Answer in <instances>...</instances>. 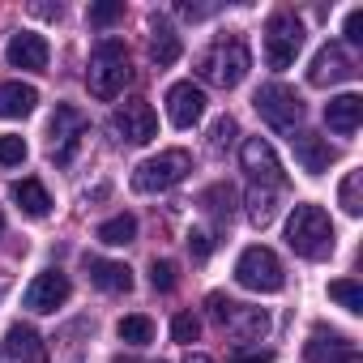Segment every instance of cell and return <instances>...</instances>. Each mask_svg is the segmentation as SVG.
<instances>
[{
  "label": "cell",
  "instance_id": "cell-12",
  "mask_svg": "<svg viewBox=\"0 0 363 363\" xmlns=\"http://www.w3.org/2000/svg\"><path fill=\"white\" fill-rule=\"evenodd\" d=\"M167 116H171L175 128H193L206 116V90L193 86V82H175L167 90Z\"/></svg>",
  "mask_w": 363,
  "mask_h": 363
},
{
  "label": "cell",
  "instance_id": "cell-33",
  "mask_svg": "<svg viewBox=\"0 0 363 363\" xmlns=\"http://www.w3.org/2000/svg\"><path fill=\"white\" fill-rule=\"evenodd\" d=\"M235 133H240V128H235V120H231V116H223V120H214V128H210V145H214V150H227V145L235 141Z\"/></svg>",
  "mask_w": 363,
  "mask_h": 363
},
{
  "label": "cell",
  "instance_id": "cell-18",
  "mask_svg": "<svg viewBox=\"0 0 363 363\" xmlns=\"http://www.w3.org/2000/svg\"><path fill=\"white\" fill-rule=\"evenodd\" d=\"M5 354L9 363H48V346L30 325H13L5 333Z\"/></svg>",
  "mask_w": 363,
  "mask_h": 363
},
{
  "label": "cell",
  "instance_id": "cell-16",
  "mask_svg": "<svg viewBox=\"0 0 363 363\" xmlns=\"http://www.w3.org/2000/svg\"><path fill=\"white\" fill-rule=\"evenodd\" d=\"M291 150H295V162H299L308 175L329 171V162L337 158V150H333L325 137H316V133H295V137H291Z\"/></svg>",
  "mask_w": 363,
  "mask_h": 363
},
{
  "label": "cell",
  "instance_id": "cell-35",
  "mask_svg": "<svg viewBox=\"0 0 363 363\" xmlns=\"http://www.w3.org/2000/svg\"><path fill=\"white\" fill-rule=\"evenodd\" d=\"M269 359H274V350H265V346H240L231 354V363H269Z\"/></svg>",
  "mask_w": 363,
  "mask_h": 363
},
{
  "label": "cell",
  "instance_id": "cell-36",
  "mask_svg": "<svg viewBox=\"0 0 363 363\" xmlns=\"http://www.w3.org/2000/svg\"><path fill=\"white\" fill-rule=\"evenodd\" d=\"M342 35H346V43H363V9H350V13H346Z\"/></svg>",
  "mask_w": 363,
  "mask_h": 363
},
{
  "label": "cell",
  "instance_id": "cell-1",
  "mask_svg": "<svg viewBox=\"0 0 363 363\" xmlns=\"http://www.w3.org/2000/svg\"><path fill=\"white\" fill-rule=\"evenodd\" d=\"M333 223H329V214L320 210V206H295V214L286 218V244H291V252L295 257H303V261H325L329 252H333Z\"/></svg>",
  "mask_w": 363,
  "mask_h": 363
},
{
  "label": "cell",
  "instance_id": "cell-34",
  "mask_svg": "<svg viewBox=\"0 0 363 363\" xmlns=\"http://www.w3.org/2000/svg\"><path fill=\"white\" fill-rule=\"evenodd\" d=\"M150 286L154 291H171L175 286V265L171 261H154L150 265Z\"/></svg>",
  "mask_w": 363,
  "mask_h": 363
},
{
  "label": "cell",
  "instance_id": "cell-26",
  "mask_svg": "<svg viewBox=\"0 0 363 363\" xmlns=\"http://www.w3.org/2000/svg\"><path fill=\"white\" fill-rule=\"evenodd\" d=\"M329 299L342 303L350 316H359V312H363V286H359V278H337V282H329Z\"/></svg>",
  "mask_w": 363,
  "mask_h": 363
},
{
  "label": "cell",
  "instance_id": "cell-14",
  "mask_svg": "<svg viewBox=\"0 0 363 363\" xmlns=\"http://www.w3.org/2000/svg\"><path fill=\"white\" fill-rule=\"evenodd\" d=\"M346 77H354V65H350V56L337 48V43H325L316 56H312V69H308V82L312 86H337V82H346Z\"/></svg>",
  "mask_w": 363,
  "mask_h": 363
},
{
  "label": "cell",
  "instance_id": "cell-27",
  "mask_svg": "<svg viewBox=\"0 0 363 363\" xmlns=\"http://www.w3.org/2000/svg\"><path fill=\"white\" fill-rule=\"evenodd\" d=\"M116 333H120V342H128V346H150V342H154V320H150V316H124V320L116 325Z\"/></svg>",
  "mask_w": 363,
  "mask_h": 363
},
{
  "label": "cell",
  "instance_id": "cell-19",
  "mask_svg": "<svg viewBox=\"0 0 363 363\" xmlns=\"http://www.w3.org/2000/svg\"><path fill=\"white\" fill-rule=\"evenodd\" d=\"M308 363H359V354H354V346L346 337L316 329L308 337Z\"/></svg>",
  "mask_w": 363,
  "mask_h": 363
},
{
  "label": "cell",
  "instance_id": "cell-38",
  "mask_svg": "<svg viewBox=\"0 0 363 363\" xmlns=\"http://www.w3.org/2000/svg\"><path fill=\"white\" fill-rule=\"evenodd\" d=\"M231 303H235V299H227V295H223V291H214V295H210V299H206V308H210V316H214V320H218V325H223V320H227V312H231Z\"/></svg>",
  "mask_w": 363,
  "mask_h": 363
},
{
  "label": "cell",
  "instance_id": "cell-31",
  "mask_svg": "<svg viewBox=\"0 0 363 363\" xmlns=\"http://www.w3.org/2000/svg\"><path fill=\"white\" fill-rule=\"evenodd\" d=\"M171 337H175V342H197V337H201V320H197L193 312H179V316L171 320Z\"/></svg>",
  "mask_w": 363,
  "mask_h": 363
},
{
  "label": "cell",
  "instance_id": "cell-4",
  "mask_svg": "<svg viewBox=\"0 0 363 363\" xmlns=\"http://www.w3.org/2000/svg\"><path fill=\"white\" fill-rule=\"evenodd\" d=\"M189 171H193V154H189V150H162V154L145 158V162L133 171V189H137V193H167V189H175Z\"/></svg>",
  "mask_w": 363,
  "mask_h": 363
},
{
  "label": "cell",
  "instance_id": "cell-37",
  "mask_svg": "<svg viewBox=\"0 0 363 363\" xmlns=\"http://www.w3.org/2000/svg\"><path fill=\"white\" fill-rule=\"evenodd\" d=\"M189 252H193L197 261H206V257L214 252V240H210L206 231H189Z\"/></svg>",
  "mask_w": 363,
  "mask_h": 363
},
{
  "label": "cell",
  "instance_id": "cell-21",
  "mask_svg": "<svg viewBox=\"0 0 363 363\" xmlns=\"http://www.w3.org/2000/svg\"><path fill=\"white\" fill-rule=\"evenodd\" d=\"M39 103V90L26 82H0V120H26Z\"/></svg>",
  "mask_w": 363,
  "mask_h": 363
},
{
  "label": "cell",
  "instance_id": "cell-17",
  "mask_svg": "<svg viewBox=\"0 0 363 363\" xmlns=\"http://www.w3.org/2000/svg\"><path fill=\"white\" fill-rule=\"evenodd\" d=\"M325 124L337 133V137H354L359 124H363V99L359 94H337L325 103Z\"/></svg>",
  "mask_w": 363,
  "mask_h": 363
},
{
  "label": "cell",
  "instance_id": "cell-23",
  "mask_svg": "<svg viewBox=\"0 0 363 363\" xmlns=\"http://www.w3.org/2000/svg\"><path fill=\"white\" fill-rule=\"evenodd\" d=\"M278 206H282V189H265V184L248 189V218H252V227H269L278 218Z\"/></svg>",
  "mask_w": 363,
  "mask_h": 363
},
{
  "label": "cell",
  "instance_id": "cell-39",
  "mask_svg": "<svg viewBox=\"0 0 363 363\" xmlns=\"http://www.w3.org/2000/svg\"><path fill=\"white\" fill-rule=\"evenodd\" d=\"M189 363H214L210 354H189Z\"/></svg>",
  "mask_w": 363,
  "mask_h": 363
},
{
  "label": "cell",
  "instance_id": "cell-7",
  "mask_svg": "<svg viewBox=\"0 0 363 363\" xmlns=\"http://www.w3.org/2000/svg\"><path fill=\"white\" fill-rule=\"evenodd\" d=\"M299 48H303V22L286 9L274 13L265 22V60H269V69H291Z\"/></svg>",
  "mask_w": 363,
  "mask_h": 363
},
{
  "label": "cell",
  "instance_id": "cell-13",
  "mask_svg": "<svg viewBox=\"0 0 363 363\" xmlns=\"http://www.w3.org/2000/svg\"><path fill=\"white\" fill-rule=\"evenodd\" d=\"M223 329H227L240 346H261V342H265V333H269V316H265V308L231 303V312H227Z\"/></svg>",
  "mask_w": 363,
  "mask_h": 363
},
{
  "label": "cell",
  "instance_id": "cell-25",
  "mask_svg": "<svg viewBox=\"0 0 363 363\" xmlns=\"http://www.w3.org/2000/svg\"><path fill=\"white\" fill-rule=\"evenodd\" d=\"M133 240H137V218L133 214H116L99 227V244H107V248H124Z\"/></svg>",
  "mask_w": 363,
  "mask_h": 363
},
{
  "label": "cell",
  "instance_id": "cell-40",
  "mask_svg": "<svg viewBox=\"0 0 363 363\" xmlns=\"http://www.w3.org/2000/svg\"><path fill=\"white\" fill-rule=\"evenodd\" d=\"M0 235H5V218H0Z\"/></svg>",
  "mask_w": 363,
  "mask_h": 363
},
{
  "label": "cell",
  "instance_id": "cell-3",
  "mask_svg": "<svg viewBox=\"0 0 363 363\" xmlns=\"http://www.w3.org/2000/svg\"><path fill=\"white\" fill-rule=\"evenodd\" d=\"M248 69H252V56H248V43L244 39H214L201 56H197V73L210 82V86H218V90H231V86H240L244 77H248Z\"/></svg>",
  "mask_w": 363,
  "mask_h": 363
},
{
  "label": "cell",
  "instance_id": "cell-20",
  "mask_svg": "<svg viewBox=\"0 0 363 363\" xmlns=\"http://www.w3.org/2000/svg\"><path fill=\"white\" fill-rule=\"evenodd\" d=\"M86 269H90V282H94L99 291H107V295H124V291H133V269H128V265H120V261L90 257V261H86Z\"/></svg>",
  "mask_w": 363,
  "mask_h": 363
},
{
  "label": "cell",
  "instance_id": "cell-9",
  "mask_svg": "<svg viewBox=\"0 0 363 363\" xmlns=\"http://www.w3.org/2000/svg\"><path fill=\"white\" fill-rule=\"evenodd\" d=\"M111 133H116L124 145H150V141L158 137V116H154V107H150L145 99H128V103L116 107Z\"/></svg>",
  "mask_w": 363,
  "mask_h": 363
},
{
  "label": "cell",
  "instance_id": "cell-10",
  "mask_svg": "<svg viewBox=\"0 0 363 363\" xmlns=\"http://www.w3.org/2000/svg\"><path fill=\"white\" fill-rule=\"evenodd\" d=\"M240 158H244V171H248L252 184H265V189H282L286 184V179H282V162H278V154H274V145L265 137H248Z\"/></svg>",
  "mask_w": 363,
  "mask_h": 363
},
{
  "label": "cell",
  "instance_id": "cell-22",
  "mask_svg": "<svg viewBox=\"0 0 363 363\" xmlns=\"http://www.w3.org/2000/svg\"><path fill=\"white\" fill-rule=\"evenodd\" d=\"M150 60H154L158 69H167V65L179 60V35L171 30L167 18H154V22H150Z\"/></svg>",
  "mask_w": 363,
  "mask_h": 363
},
{
  "label": "cell",
  "instance_id": "cell-8",
  "mask_svg": "<svg viewBox=\"0 0 363 363\" xmlns=\"http://www.w3.org/2000/svg\"><path fill=\"white\" fill-rule=\"evenodd\" d=\"M86 133H90L86 111L73 107V103H60L56 116H52V124H48V154H52L56 162H69L73 150H77V141H82Z\"/></svg>",
  "mask_w": 363,
  "mask_h": 363
},
{
  "label": "cell",
  "instance_id": "cell-29",
  "mask_svg": "<svg viewBox=\"0 0 363 363\" xmlns=\"http://www.w3.org/2000/svg\"><path fill=\"white\" fill-rule=\"evenodd\" d=\"M201 206L214 214V218H231V210H235V189L231 184H214V189H206V197H201Z\"/></svg>",
  "mask_w": 363,
  "mask_h": 363
},
{
  "label": "cell",
  "instance_id": "cell-41",
  "mask_svg": "<svg viewBox=\"0 0 363 363\" xmlns=\"http://www.w3.org/2000/svg\"><path fill=\"white\" fill-rule=\"evenodd\" d=\"M116 363H120V359H116Z\"/></svg>",
  "mask_w": 363,
  "mask_h": 363
},
{
  "label": "cell",
  "instance_id": "cell-24",
  "mask_svg": "<svg viewBox=\"0 0 363 363\" xmlns=\"http://www.w3.org/2000/svg\"><path fill=\"white\" fill-rule=\"evenodd\" d=\"M13 201H18L22 214H30V218H43V214L52 210V197H48V189L39 184V179H18V184H13Z\"/></svg>",
  "mask_w": 363,
  "mask_h": 363
},
{
  "label": "cell",
  "instance_id": "cell-28",
  "mask_svg": "<svg viewBox=\"0 0 363 363\" xmlns=\"http://www.w3.org/2000/svg\"><path fill=\"white\" fill-rule=\"evenodd\" d=\"M337 201H342V210H346L350 218L363 214V171H346L342 189H337Z\"/></svg>",
  "mask_w": 363,
  "mask_h": 363
},
{
  "label": "cell",
  "instance_id": "cell-2",
  "mask_svg": "<svg viewBox=\"0 0 363 363\" xmlns=\"http://www.w3.org/2000/svg\"><path fill=\"white\" fill-rule=\"evenodd\" d=\"M133 82V60H128V48L120 39H103L94 52H90V69H86V86L94 99H116L124 94V86Z\"/></svg>",
  "mask_w": 363,
  "mask_h": 363
},
{
  "label": "cell",
  "instance_id": "cell-5",
  "mask_svg": "<svg viewBox=\"0 0 363 363\" xmlns=\"http://www.w3.org/2000/svg\"><path fill=\"white\" fill-rule=\"evenodd\" d=\"M235 282H240L244 291L274 295V291H282L286 274H282V261H278L265 244H252V248H244L240 261H235Z\"/></svg>",
  "mask_w": 363,
  "mask_h": 363
},
{
  "label": "cell",
  "instance_id": "cell-6",
  "mask_svg": "<svg viewBox=\"0 0 363 363\" xmlns=\"http://www.w3.org/2000/svg\"><path fill=\"white\" fill-rule=\"evenodd\" d=\"M252 103H257L261 120H265L269 128H278V133H295V124L303 120V99H299L295 86H286V82H269V86H261Z\"/></svg>",
  "mask_w": 363,
  "mask_h": 363
},
{
  "label": "cell",
  "instance_id": "cell-30",
  "mask_svg": "<svg viewBox=\"0 0 363 363\" xmlns=\"http://www.w3.org/2000/svg\"><path fill=\"white\" fill-rule=\"evenodd\" d=\"M124 18V0H103V5H90V26H116Z\"/></svg>",
  "mask_w": 363,
  "mask_h": 363
},
{
  "label": "cell",
  "instance_id": "cell-11",
  "mask_svg": "<svg viewBox=\"0 0 363 363\" xmlns=\"http://www.w3.org/2000/svg\"><path fill=\"white\" fill-rule=\"evenodd\" d=\"M69 295H73V282H69L60 269H43V274L26 286V308H30V312H56V308H65Z\"/></svg>",
  "mask_w": 363,
  "mask_h": 363
},
{
  "label": "cell",
  "instance_id": "cell-32",
  "mask_svg": "<svg viewBox=\"0 0 363 363\" xmlns=\"http://www.w3.org/2000/svg\"><path fill=\"white\" fill-rule=\"evenodd\" d=\"M22 158H26V141L5 133V137H0V167H18Z\"/></svg>",
  "mask_w": 363,
  "mask_h": 363
},
{
  "label": "cell",
  "instance_id": "cell-15",
  "mask_svg": "<svg viewBox=\"0 0 363 363\" xmlns=\"http://www.w3.org/2000/svg\"><path fill=\"white\" fill-rule=\"evenodd\" d=\"M48 39L43 35H35V30H22V35H13L9 39V65L13 69H26V73H43L48 69Z\"/></svg>",
  "mask_w": 363,
  "mask_h": 363
}]
</instances>
